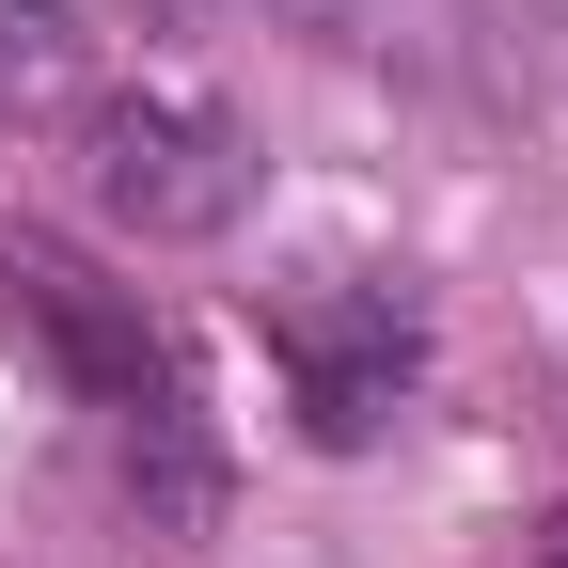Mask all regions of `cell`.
<instances>
[{
	"label": "cell",
	"mask_w": 568,
	"mask_h": 568,
	"mask_svg": "<svg viewBox=\"0 0 568 568\" xmlns=\"http://www.w3.org/2000/svg\"><path fill=\"white\" fill-rule=\"evenodd\" d=\"M80 190L111 205V222H126L142 253L237 237V222H253V126H237L222 95H205V80L142 63V80H111V95L80 111Z\"/></svg>",
	"instance_id": "cell-1"
},
{
	"label": "cell",
	"mask_w": 568,
	"mask_h": 568,
	"mask_svg": "<svg viewBox=\"0 0 568 568\" xmlns=\"http://www.w3.org/2000/svg\"><path fill=\"white\" fill-rule=\"evenodd\" d=\"M268 364H284V410H301L316 458H364L426 364V301L379 268H301V284H268Z\"/></svg>",
	"instance_id": "cell-2"
},
{
	"label": "cell",
	"mask_w": 568,
	"mask_h": 568,
	"mask_svg": "<svg viewBox=\"0 0 568 568\" xmlns=\"http://www.w3.org/2000/svg\"><path fill=\"white\" fill-rule=\"evenodd\" d=\"M0 301H17V332L48 347V379L80 395V410H142L174 379V347H159V316H142V284H111L80 237H0Z\"/></svg>",
	"instance_id": "cell-3"
},
{
	"label": "cell",
	"mask_w": 568,
	"mask_h": 568,
	"mask_svg": "<svg viewBox=\"0 0 568 568\" xmlns=\"http://www.w3.org/2000/svg\"><path fill=\"white\" fill-rule=\"evenodd\" d=\"M126 506H142V537H174V552L222 521V443H205V410H190L174 379L126 410Z\"/></svg>",
	"instance_id": "cell-4"
},
{
	"label": "cell",
	"mask_w": 568,
	"mask_h": 568,
	"mask_svg": "<svg viewBox=\"0 0 568 568\" xmlns=\"http://www.w3.org/2000/svg\"><path fill=\"white\" fill-rule=\"evenodd\" d=\"M0 95H17V111H63V95H80V32H63V0H0Z\"/></svg>",
	"instance_id": "cell-5"
},
{
	"label": "cell",
	"mask_w": 568,
	"mask_h": 568,
	"mask_svg": "<svg viewBox=\"0 0 568 568\" xmlns=\"http://www.w3.org/2000/svg\"><path fill=\"white\" fill-rule=\"evenodd\" d=\"M521 568H568V506H552V521H537V537H521Z\"/></svg>",
	"instance_id": "cell-6"
},
{
	"label": "cell",
	"mask_w": 568,
	"mask_h": 568,
	"mask_svg": "<svg viewBox=\"0 0 568 568\" xmlns=\"http://www.w3.org/2000/svg\"><path fill=\"white\" fill-rule=\"evenodd\" d=\"M142 17H190V0H142Z\"/></svg>",
	"instance_id": "cell-7"
},
{
	"label": "cell",
	"mask_w": 568,
	"mask_h": 568,
	"mask_svg": "<svg viewBox=\"0 0 568 568\" xmlns=\"http://www.w3.org/2000/svg\"><path fill=\"white\" fill-rule=\"evenodd\" d=\"M537 17H552V32H568V0H537Z\"/></svg>",
	"instance_id": "cell-8"
}]
</instances>
